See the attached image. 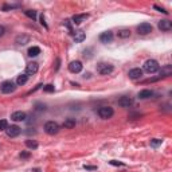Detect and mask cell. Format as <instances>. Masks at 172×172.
<instances>
[{
  "instance_id": "obj_9",
  "label": "cell",
  "mask_w": 172,
  "mask_h": 172,
  "mask_svg": "<svg viewBox=\"0 0 172 172\" xmlns=\"http://www.w3.org/2000/svg\"><path fill=\"white\" fill-rule=\"evenodd\" d=\"M20 132H22V129L18 125H11L6 129V133L8 137H18L20 134Z\"/></svg>"
},
{
  "instance_id": "obj_13",
  "label": "cell",
  "mask_w": 172,
  "mask_h": 172,
  "mask_svg": "<svg viewBox=\"0 0 172 172\" xmlns=\"http://www.w3.org/2000/svg\"><path fill=\"white\" fill-rule=\"evenodd\" d=\"M26 118H27V114L22 110L14 112L12 114H11V120H14V121H16V122L18 121H26Z\"/></svg>"
},
{
  "instance_id": "obj_30",
  "label": "cell",
  "mask_w": 172,
  "mask_h": 172,
  "mask_svg": "<svg viewBox=\"0 0 172 172\" xmlns=\"http://www.w3.org/2000/svg\"><path fill=\"white\" fill-rule=\"evenodd\" d=\"M110 164H112V166H125V164H124V163L116 162V160H112V162H110Z\"/></svg>"
},
{
  "instance_id": "obj_25",
  "label": "cell",
  "mask_w": 172,
  "mask_h": 172,
  "mask_svg": "<svg viewBox=\"0 0 172 172\" xmlns=\"http://www.w3.org/2000/svg\"><path fill=\"white\" fill-rule=\"evenodd\" d=\"M163 140H160V138H152L151 140V147L152 148H157L159 145H162Z\"/></svg>"
},
{
  "instance_id": "obj_16",
  "label": "cell",
  "mask_w": 172,
  "mask_h": 172,
  "mask_svg": "<svg viewBox=\"0 0 172 172\" xmlns=\"http://www.w3.org/2000/svg\"><path fill=\"white\" fill-rule=\"evenodd\" d=\"M152 96H153V91L149 89H142L138 91V94H137V97L140 98V100H148V98H151Z\"/></svg>"
},
{
  "instance_id": "obj_17",
  "label": "cell",
  "mask_w": 172,
  "mask_h": 172,
  "mask_svg": "<svg viewBox=\"0 0 172 172\" xmlns=\"http://www.w3.org/2000/svg\"><path fill=\"white\" fill-rule=\"evenodd\" d=\"M15 42L18 43L19 46H24V45H27V43H30V36L28 35H18L16 36V39H15Z\"/></svg>"
},
{
  "instance_id": "obj_15",
  "label": "cell",
  "mask_w": 172,
  "mask_h": 172,
  "mask_svg": "<svg viewBox=\"0 0 172 172\" xmlns=\"http://www.w3.org/2000/svg\"><path fill=\"white\" fill-rule=\"evenodd\" d=\"M128 75H129L130 79H140L142 77V70L141 69H132V70H129V73H128Z\"/></svg>"
},
{
  "instance_id": "obj_8",
  "label": "cell",
  "mask_w": 172,
  "mask_h": 172,
  "mask_svg": "<svg viewBox=\"0 0 172 172\" xmlns=\"http://www.w3.org/2000/svg\"><path fill=\"white\" fill-rule=\"evenodd\" d=\"M117 102H118V106H121V108H130L133 105V100L129 96H122L121 98H118Z\"/></svg>"
},
{
  "instance_id": "obj_27",
  "label": "cell",
  "mask_w": 172,
  "mask_h": 172,
  "mask_svg": "<svg viewBox=\"0 0 172 172\" xmlns=\"http://www.w3.org/2000/svg\"><path fill=\"white\" fill-rule=\"evenodd\" d=\"M7 128H8V122H7V120H0V132L6 130Z\"/></svg>"
},
{
  "instance_id": "obj_31",
  "label": "cell",
  "mask_w": 172,
  "mask_h": 172,
  "mask_svg": "<svg viewBox=\"0 0 172 172\" xmlns=\"http://www.w3.org/2000/svg\"><path fill=\"white\" fill-rule=\"evenodd\" d=\"M41 23H42V26H45L46 28H49V26H47V24H46V22H45V16H43V15L41 16Z\"/></svg>"
},
{
  "instance_id": "obj_26",
  "label": "cell",
  "mask_w": 172,
  "mask_h": 172,
  "mask_svg": "<svg viewBox=\"0 0 172 172\" xmlns=\"http://www.w3.org/2000/svg\"><path fill=\"white\" fill-rule=\"evenodd\" d=\"M43 91H46V93H54V91H55V87H54V85L49 83V85L43 86Z\"/></svg>"
},
{
  "instance_id": "obj_22",
  "label": "cell",
  "mask_w": 172,
  "mask_h": 172,
  "mask_svg": "<svg viewBox=\"0 0 172 172\" xmlns=\"http://www.w3.org/2000/svg\"><path fill=\"white\" fill-rule=\"evenodd\" d=\"M117 36H118V38H121V39H126V38H129V36H130V31L126 30V28L120 30L118 32H117Z\"/></svg>"
},
{
  "instance_id": "obj_5",
  "label": "cell",
  "mask_w": 172,
  "mask_h": 172,
  "mask_svg": "<svg viewBox=\"0 0 172 172\" xmlns=\"http://www.w3.org/2000/svg\"><path fill=\"white\" fill-rule=\"evenodd\" d=\"M15 89H16V83L12 81H4L2 83V86H0V90L4 94H11L12 91H15Z\"/></svg>"
},
{
  "instance_id": "obj_29",
  "label": "cell",
  "mask_w": 172,
  "mask_h": 172,
  "mask_svg": "<svg viewBox=\"0 0 172 172\" xmlns=\"http://www.w3.org/2000/svg\"><path fill=\"white\" fill-rule=\"evenodd\" d=\"M20 157H22V159H27V157H30V152H22Z\"/></svg>"
},
{
  "instance_id": "obj_33",
  "label": "cell",
  "mask_w": 172,
  "mask_h": 172,
  "mask_svg": "<svg viewBox=\"0 0 172 172\" xmlns=\"http://www.w3.org/2000/svg\"><path fill=\"white\" fill-rule=\"evenodd\" d=\"M4 34H6V28L3 27V26H0V38H2Z\"/></svg>"
},
{
  "instance_id": "obj_3",
  "label": "cell",
  "mask_w": 172,
  "mask_h": 172,
  "mask_svg": "<svg viewBox=\"0 0 172 172\" xmlns=\"http://www.w3.org/2000/svg\"><path fill=\"white\" fill-rule=\"evenodd\" d=\"M45 132L47 134H50V136L57 134L58 132H59V125H58V122H55V121H47L45 124Z\"/></svg>"
},
{
  "instance_id": "obj_6",
  "label": "cell",
  "mask_w": 172,
  "mask_h": 172,
  "mask_svg": "<svg viewBox=\"0 0 172 172\" xmlns=\"http://www.w3.org/2000/svg\"><path fill=\"white\" fill-rule=\"evenodd\" d=\"M152 24L151 23H141L137 26V32L140 35H148L152 32Z\"/></svg>"
},
{
  "instance_id": "obj_4",
  "label": "cell",
  "mask_w": 172,
  "mask_h": 172,
  "mask_svg": "<svg viewBox=\"0 0 172 172\" xmlns=\"http://www.w3.org/2000/svg\"><path fill=\"white\" fill-rule=\"evenodd\" d=\"M97 113H98V116H100L102 120H108V118H110V117H113L114 110H113L112 106H101L100 109H98Z\"/></svg>"
},
{
  "instance_id": "obj_12",
  "label": "cell",
  "mask_w": 172,
  "mask_h": 172,
  "mask_svg": "<svg viewBox=\"0 0 172 172\" xmlns=\"http://www.w3.org/2000/svg\"><path fill=\"white\" fill-rule=\"evenodd\" d=\"M112 41H113V32L112 31H105L100 35V42L104 43V45L112 43Z\"/></svg>"
},
{
  "instance_id": "obj_28",
  "label": "cell",
  "mask_w": 172,
  "mask_h": 172,
  "mask_svg": "<svg viewBox=\"0 0 172 172\" xmlns=\"http://www.w3.org/2000/svg\"><path fill=\"white\" fill-rule=\"evenodd\" d=\"M153 8H155V10H157V11H159V12H163V14H168L166 10H164V8H162V7H159V6H153Z\"/></svg>"
},
{
  "instance_id": "obj_21",
  "label": "cell",
  "mask_w": 172,
  "mask_h": 172,
  "mask_svg": "<svg viewBox=\"0 0 172 172\" xmlns=\"http://www.w3.org/2000/svg\"><path fill=\"white\" fill-rule=\"evenodd\" d=\"M75 118H66L63 121V128H66V129H73V128L75 126Z\"/></svg>"
},
{
  "instance_id": "obj_11",
  "label": "cell",
  "mask_w": 172,
  "mask_h": 172,
  "mask_svg": "<svg viewBox=\"0 0 172 172\" xmlns=\"http://www.w3.org/2000/svg\"><path fill=\"white\" fill-rule=\"evenodd\" d=\"M157 27H159V30L162 31H171L172 30V22L168 20V19H164V20H160L159 23H157Z\"/></svg>"
},
{
  "instance_id": "obj_7",
  "label": "cell",
  "mask_w": 172,
  "mask_h": 172,
  "mask_svg": "<svg viewBox=\"0 0 172 172\" xmlns=\"http://www.w3.org/2000/svg\"><path fill=\"white\" fill-rule=\"evenodd\" d=\"M82 67H83V65H82V62H79V61H73V62H70V65H69V70H70V73H74V74L81 73Z\"/></svg>"
},
{
  "instance_id": "obj_34",
  "label": "cell",
  "mask_w": 172,
  "mask_h": 172,
  "mask_svg": "<svg viewBox=\"0 0 172 172\" xmlns=\"http://www.w3.org/2000/svg\"><path fill=\"white\" fill-rule=\"evenodd\" d=\"M26 133H27V134H31V133H32V134H35V133H36V130H34V129H32V130H31V129H28V130H26Z\"/></svg>"
},
{
  "instance_id": "obj_2",
  "label": "cell",
  "mask_w": 172,
  "mask_h": 172,
  "mask_svg": "<svg viewBox=\"0 0 172 172\" xmlns=\"http://www.w3.org/2000/svg\"><path fill=\"white\" fill-rule=\"evenodd\" d=\"M159 67L160 66L157 63V61H155V59H148L144 63V71H147L148 74H153V73L159 71Z\"/></svg>"
},
{
  "instance_id": "obj_19",
  "label": "cell",
  "mask_w": 172,
  "mask_h": 172,
  "mask_svg": "<svg viewBox=\"0 0 172 172\" xmlns=\"http://www.w3.org/2000/svg\"><path fill=\"white\" fill-rule=\"evenodd\" d=\"M28 81V75L27 74H20V75H18V78H16V85L18 86H23L26 85Z\"/></svg>"
},
{
  "instance_id": "obj_1",
  "label": "cell",
  "mask_w": 172,
  "mask_h": 172,
  "mask_svg": "<svg viewBox=\"0 0 172 172\" xmlns=\"http://www.w3.org/2000/svg\"><path fill=\"white\" fill-rule=\"evenodd\" d=\"M114 70V67H113V65L110 63H106V62H100V63L97 65V73L101 75H108L113 73Z\"/></svg>"
},
{
  "instance_id": "obj_18",
  "label": "cell",
  "mask_w": 172,
  "mask_h": 172,
  "mask_svg": "<svg viewBox=\"0 0 172 172\" xmlns=\"http://www.w3.org/2000/svg\"><path fill=\"white\" fill-rule=\"evenodd\" d=\"M85 38H86V34L83 32L82 30H79V31H77L75 34H74V42L75 43H81L85 41Z\"/></svg>"
},
{
  "instance_id": "obj_23",
  "label": "cell",
  "mask_w": 172,
  "mask_h": 172,
  "mask_svg": "<svg viewBox=\"0 0 172 172\" xmlns=\"http://www.w3.org/2000/svg\"><path fill=\"white\" fill-rule=\"evenodd\" d=\"M26 145H27V148H30V149L38 148V142H36L35 140H26Z\"/></svg>"
},
{
  "instance_id": "obj_10",
  "label": "cell",
  "mask_w": 172,
  "mask_h": 172,
  "mask_svg": "<svg viewBox=\"0 0 172 172\" xmlns=\"http://www.w3.org/2000/svg\"><path fill=\"white\" fill-rule=\"evenodd\" d=\"M38 69L39 66L36 62H30V63H27V66H26V74L27 75H34L38 73Z\"/></svg>"
},
{
  "instance_id": "obj_14",
  "label": "cell",
  "mask_w": 172,
  "mask_h": 172,
  "mask_svg": "<svg viewBox=\"0 0 172 172\" xmlns=\"http://www.w3.org/2000/svg\"><path fill=\"white\" fill-rule=\"evenodd\" d=\"M87 18H89V14H77V15L71 18V20L74 24H81L82 22H85L87 19Z\"/></svg>"
},
{
  "instance_id": "obj_24",
  "label": "cell",
  "mask_w": 172,
  "mask_h": 172,
  "mask_svg": "<svg viewBox=\"0 0 172 172\" xmlns=\"http://www.w3.org/2000/svg\"><path fill=\"white\" fill-rule=\"evenodd\" d=\"M24 14L32 20L36 19V11H34V10H27V11H24Z\"/></svg>"
},
{
  "instance_id": "obj_20",
  "label": "cell",
  "mask_w": 172,
  "mask_h": 172,
  "mask_svg": "<svg viewBox=\"0 0 172 172\" xmlns=\"http://www.w3.org/2000/svg\"><path fill=\"white\" fill-rule=\"evenodd\" d=\"M27 54H28V57H38L39 54H41V49H39L38 46H32V47H30L28 49V51H27Z\"/></svg>"
},
{
  "instance_id": "obj_32",
  "label": "cell",
  "mask_w": 172,
  "mask_h": 172,
  "mask_svg": "<svg viewBox=\"0 0 172 172\" xmlns=\"http://www.w3.org/2000/svg\"><path fill=\"white\" fill-rule=\"evenodd\" d=\"M83 168H85V170H89V171H94V170H97V167H93V166H85Z\"/></svg>"
}]
</instances>
